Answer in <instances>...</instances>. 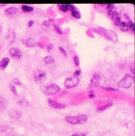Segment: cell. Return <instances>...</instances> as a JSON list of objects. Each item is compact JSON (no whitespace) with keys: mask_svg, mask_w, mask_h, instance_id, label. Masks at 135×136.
<instances>
[{"mask_svg":"<svg viewBox=\"0 0 135 136\" xmlns=\"http://www.w3.org/2000/svg\"><path fill=\"white\" fill-rule=\"evenodd\" d=\"M87 116L83 114H78L73 116H69L65 118V120L69 124L73 125L83 124L87 121Z\"/></svg>","mask_w":135,"mask_h":136,"instance_id":"obj_1","label":"cell"},{"mask_svg":"<svg viewBox=\"0 0 135 136\" xmlns=\"http://www.w3.org/2000/svg\"><path fill=\"white\" fill-rule=\"evenodd\" d=\"M134 82V76L127 74L123 78L118 82L117 86L121 88L128 89L131 87Z\"/></svg>","mask_w":135,"mask_h":136,"instance_id":"obj_2","label":"cell"},{"mask_svg":"<svg viewBox=\"0 0 135 136\" xmlns=\"http://www.w3.org/2000/svg\"><path fill=\"white\" fill-rule=\"evenodd\" d=\"M32 77L34 81L37 84L43 83L47 78V73L44 70L36 69L32 72Z\"/></svg>","mask_w":135,"mask_h":136,"instance_id":"obj_3","label":"cell"},{"mask_svg":"<svg viewBox=\"0 0 135 136\" xmlns=\"http://www.w3.org/2000/svg\"><path fill=\"white\" fill-rule=\"evenodd\" d=\"M42 90L43 93L46 96L55 95L61 90L60 88L57 84L54 83H50L43 86Z\"/></svg>","mask_w":135,"mask_h":136,"instance_id":"obj_4","label":"cell"},{"mask_svg":"<svg viewBox=\"0 0 135 136\" xmlns=\"http://www.w3.org/2000/svg\"><path fill=\"white\" fill-rule=\"evenodd\" d=\"M80 82V79L75 76H71L66 79L64 81V87L66 89H71L76 87Z\"/></svg>","mask_w":135,"mask_h":136,"instance_id":"obj_5","label":"cell"},{"mask_svg":"<svg viewBox=\"0 0 135 136\" xmlns=\"http://www.w3.org/2000/svg\"><path fill=\"white\" fill-rule=\"evenodd\" d=\"M101 76L98 74L93 75L90 80L88 89L90 90H92L98 87L101 81Z\"/></svg>","mask_w":135,"mask_h":136,"instance_id":"obj_6","label":"cell"},{"mask_svg":"<svg viewBox=\"0 0 135 136\" xmlns=\"http://www.w3.org/2000/svg\"><path fill=\"white\" fill-rule=\"evenodd\" d=\"M5 13L7 16L12 18L18 16L20 14V11L17 8L12 6L6 8L5 10Z\"/></svg>","mask_w":135,"mask_h":136,"instance_id":"obj_7","label":"cell"},{"mask_svg":"<svg viewBox=\"0 0 135 136\" xmlns=\"http://www.w3.org/2000/svg\"><path fill=\"white\" fill-rule=\"evenodd\" d=\"M48 102L49 106L54 109L61 110L64 109L66 107V105L65 104L57 102L52 99H48Z\"/></svg>","mask_w":135,"mask_h":136,"instance_id":"obj_8","label":"cell"},{"mask_svg":"<svg viewBox=\"0 0 135 136\" xmlns=\"http://www.w3.org/2000/svg\"><path fill=\"white\" fill-rule=\"evenodd\" d=\"M9 54L11 57L15 59H20L22 56V53L20 49L15 47H13L9 50Z\"/></svg>","mask_w":135,"mask_h":136,"instance_id":"obj_9","label":"cell"},{"mask_svg":"<svg viewBox=\"0 0 135 136\" xmlns=\"http://www.w3.org/2000/svg\"><path fill=\"white\" fill-rule=\"evenodd\" d=\"M8 115L9 117L13 119H19L22 117V113L20 110L12 108L9 111Z\"/></svg>","mask_w":135,"mask_h":136,"instance_id":"obj_10","label":"cell"},{"mask_svg":"<svg viewBox=\"0 0 135 136\" xmlns=\"http://www.w3.org/2000/svg\"><path fill=\"white\" fill-rule=\"evenodd\" d=\"M10 59L8 57H4L0 60V69L4 70L6 69L10 62Z\"/></svg>","mask_w":135,"mask_h":136,"instance_id":"obj_11","label":"cell"},{"mask_svg":"<svg viewBox=\"0 0 135 136\" xmlns=\"http://www.w3.org/2000/svg\"><path fill=\"white\" fill-rule=\"evenodd\" d=\"M8 102L4 97L0 96V111H2L7 107Z\"/></svg>","mask_w":135,"mask_h":136,"instance_id":"obj_12","label":"cell"},{"mask_svg":"<svg viewBox=\"0 0 135 136\" xmlns=\"http://www.w3.org/2000/svg\"><path fill=\"white\" fill-rule=\"evenodd\" d=\"M116 17L114 19L113 23L115 26L118 27L120 25L121 22V16L119 13L115 10V13Z\"/></svg>","mask_w":135,"mask_h":136,"instance_id":"obj_13","label":"cell"},{"mask_svg":"<svg viewBox=\"0 0 135 136\" xmlns=\"http://www.w3.org/2000/svg\"><path fill=\"white\" fill-rule=\"evenodd\" d=\"M119 28L121 31L124 32H126L129 30V26L128 25V24L124 21L121 22L119 25Z\"/></svg>","mask_w":135,"mask_h":136,"instance_id":"obj_14","label":"cell"},{"mask_svg":"<svg viewBox=\"0 0 135 136\" xmlns=\"http://www.w3.org/2000/svg\"><path fill=\"white\" fill-rule=\"evenodd\" d=\"M25 45L28 48H32L35 46V42L32 38H28L26 39L25 42Z\"/></svg>","mask_w":135,"mask_h":136,"instance_id":"obj_15","label":"cell"},{"mask_svg":"<svg viewBox=\"0 0 135 136\" xmlns=\"http://www.w3.org/2000/svg\"><path fill=\"white\" fill-rule=\"evenodd\" d=\"M113 103L112 102H110L109 103H107L106 105H105L103 107H100L97 108V110L99 112H101V111H104L107 109H109L110 108L113 106Z\"/></svg>","mask_w":135,"mask_h":136,"instance_id":"obj_16","label":"cell"},{"mask_svg":"<svg viewBox=\"0 0 135 136\" xmlns=\"http://www.w3.org/2000/svg\"><path fill=\"white\" fill-rule=\"evenodd\" d=\"M22 9L25 12H29L33 11L34 10L32 6L26 5H22Z\"/></svg>","mask_w":135,"mask_h":136,"instance_id":"obj_17","label":"cell"},{"mask_svg":"<svg viewBox=\"0 0 135 136\" xmlns=\"http://www.w3.org/2000/svg\"><path fill=\"white\" fill-rule=\"evenodd\" d=\"M45 63L47 64H53L55 62L54 59L50 56H46L44 59Z\"/></svg>","mask_w":135,"mask_h":136,"instance_id":"obj_18","label":"cell"},{"mask_svg":"<svg viewBox=\"0 0 135 136\" xmlns=\"http://www.w3.org/2000/svg\"><path fill=\"white\" fill-rule=\"evenodd\" d=\"M8 87L10 89L13 94H14L15 95H17V92L16 88L13 84L12 83H9L8 84Z\"/></svg>","mask_w":135,"mask_h":136,"instance_id":"obj_19","label":"cell"},{"mask_svg":"<svg viewBox=\"0 0 135 136\" xmlns=\"http://www.w3.org/2000/svg\"><path fill=\"white\" fill-rule=\"evenodd\" d=\"M15 37V33L14 31L12 30L10 31L8 33V38L10 39V41H14Z\"/></svg>","mask_w":135,"mask_h":136,"instance_id":"obj_20","label":"cell"},{"mask_svg":"<svg viewBox=\"0 0 135 136\" xmlns=\"http://www.w3.org/2000/svg\"><path fill=\"white\" fill-rule=\"evenodd\" d=\"M71 14L73 17L76 19H79L81 18V15L80 13L76 10H74L72 12Z\"/></svg>","mask_w":135,"mask_h":136,"instance_id":"obj_21","label":"cell"},{"mask_svg":"<svg viewBox=\"0 0 135 136\" xmlns=\"http://www.w3.org/2000/svg\"><path fill=\"white\" fill-rule=\"evenodd\" d=\"M58 6L59 10L62 12L65 13L68 12V10L65 5H58Z\"/></svg>","mask_w":135,"mask_h":136,"instance_id":"obj_22","label":"cell"},{"mask_svg":"<svg viewBox=\"0 0 135 136\" xmlns=\"http://www.w3.org/2000/svg\"><path fill=\"white\" fill-rule=\"evenodd\" d=\"M107 15L108 17L111 19H113L114 18L115 14L114 12L112 10H109L107 11Z\"/></svg>","mask_w":135,"mask_h":136,"instance_id":"obj_23","label":"cell"},{"mask_svg":"<svg viewBox=\"0 0 135 136\" xmlns=\"http://www.w3.org/2000/svg\"><path fill=\"white\" fill-rule=\"evenodd\" d=\"M12 82L15 85H17V86H22V83H21L19 79L15 78V77L13 78L12 79Z\"/></svg>","mask_w":135,"mask_h":136,"instance_id":"obj_24","label":"cell"},{"mask_svg":"<svg viewBox=\"0 0 135 136\" xmlns=\"http://www.w3.org/2000/svg\"><path fill=\"white\" fill-rule=\"evenodd\" d=\"M128 25L129 26V29H130L131 31L134 32L135 30V28H134V24L133 22L131 20L128 21Z\"/></svg>","mask_w":135,"mask_h":136,"instance_id":"obj_25","label":"cell"},{"mask_svg":"<svg viewBox=\"0 0 135 136\" xmlns=\"http://www.w3.org/2000/svg\"><path fill=\"white\" fill-rule=\"evenodd\" d=\"M66 6L67 7V9L69 11L71 12L75 10V8L73 5H71V4H66Z\"/></svg>","mask_w":135,"mask_h":136,"instance_id":"obj_26","label":"cell"},{"mask_svg":"<svg viewBox=\"0 0 135 136\" xmlns=\"http://www.w3.org/2000/svg\"><path fill=\"white\" fill-rule=\"evenodd\" d=\"M73 60H74V63L75 65L77 66H79L80 65L79 59L78 58V57L77 56H74L73 58Z\"/></svg>","mask_w":135,"mask_h":136,"instance_id":"obj_27","label":"cell"},{"mask_svg":"<svg viewBox=\"0 0 135 136\" xmlns=\"http://www.w3.org/2000/svg\"><path fill=\"white\" fill-rule=\"evenodd\" d=\"M54 28L55 29V30L57 31V32L59 33L60 34H63V32H62V31H61L60 28L59 27L58 25H54Z\"/></svg>","mask_w":135,"mask_h":136,"instance_id":"obj_28","label":"cell"},{"mask_svg":"<svg viewBox=\"0 0 135 136\" xmlns=\"http://www.w3.org/2000/svg\"><path fill=\"white\" fill-rule=\"evenodd\" d=\"M114 8V4H107L106 6L107 10H112Z\"/></svg>","mask_w":135,"mask_h":136,"instance_id":"obj_29","label":"cell"},{"mask_svg":"<svg viewBox=\"0 0 135 136\" xmlns=\"http://www.w3.org/2000/svg\"><path fill=\"white\" fill-rule=\"evenodd\" d=\"M46 48H47V51L49 52H51L52 50H53L54 49L53 45L52 44H48V45H47Z\"/></svg>","mask_w":135,"mask_h":136,"instance_id":"obj_30","label":"cell"},{"mask_svg":"<svg viewBox=\"0 0 135 136\" xmlns=\"http://www.w3.org/2000/svg\"><path fill=\"white\" fill-rule=\"evenodd\" d=\"M59 49H60V51L62 53V54H63L65 56H67L68 54H67V52L65 51V49L61 47H59Z\"/></svg>","mask_w":135,"mask_h":136,"instance_id":"obj_31","label":"cell"},{"mask_svg":"<svg viewBox=\"0 0 135 136\" xmlns=\"http://www.w3.org/2000/svg\"><path fill=\"white\" fill-rule=\"evenodd\" d=\"M53 21L52 20H49L48 21H44L42 23V25L46 26H50V22Z\"/></svg>","mask_w":135,"mask_h":136,"instance_id":"obj_32","label":"cell"},{"mask_svg":"<svg viewBox=\"0 0 135 136\" xmlns=\"http://www.w3.org/2000/svg\"><path fill=\"white\" fill-rule=\"evenodd\" d=\"M71 136H87V135L84 133L82 132H77L74 134H72Z\"/></svg>","mask_w":135,"mask_h":136,"instance_id":"obj_33","label":"cell"},{"mask_svg":"<svg viewBox=\"0 0 135 136\" xmlns=\"http://www.w3.org/2000/svg\"><path fill=\"white\" fill-rule=\"evenodd\" d=\"M130 69L133 74L134 75V63H131L130 65Z\"/></svg>","mask_w":135,"mask_h":136,"instance_id":"obj_34","label":"cell"},{"mask_svg":"<svg viewBox=\"0 0 135 136\" xmlns=\"http://www.w3.org/2000/svg\"><path fill=\"white\" fill-rule=\"evenodd\" d=\"M81 74V71L80 69L78 70H76L75 72H74V76H77V77H78V76L80 75Z\"/></svg>","mask_w":135,"mask_h":136,"instance_id":"obj_35","label":"cell"},{"mask_svg":"<svg viewBox=\"0 0 135 136\" xmlns=\"http://www.w3.org/2000/svg\"><path fill=\"white\" fill-rule=\"evenodd\" d=\"M102 88L105 90H107L109 91H116L118 90L114 88H111V87H102Z\"/></svg>","mask_w":135,"mask_h":136,"instance_id":"obj_36","label":"cell"},{"mask_svg":"<svg viewBox=\"0 0 135 136\" xmlns=\"http://www.w3.org/2000/svg\"><path fill=\"white\" fill-rule=\"evenodd\" d=\"M124 18L126 19L128 21L130 20V17H129V15L127 13H125L124 14Z\"/></svg>","mask_w":135,"mask_h":136,"instance_id":"obj_37","label":"cell"},{"mask_svg":"<svg viewBox=\"0 0 135 136\" xmlns=\"http://www.w3.org/2000/svg\"><path fill=\"white\" fill-rule=\"evenodd\" d=\"M34 21L32 20H29L28 22V27H31L32 25H33Z\"/></svg>","mask_w":135,"mask_h":136,"instance_id":"obj_38","label":"cell"},{"mask_svg":"<svg viewBox=\"0 0 135 136\" xmlns=\"http://www.w3.org/2000/svg\"><path fill=\"white\" fill-rule=\"evenodd\" d=\"M88 97L91 99L94 98H95V95L94 94V93H90L89 95L88 96Z\"/></svg>","mask_w":135,"mask_h":136,"instance_id":"obj_39","label":"cell"},{"mask_svg":"<svg viewBox=\"0 0 135 136\" xmlns=\"http://www.w3.org/2000/svg\"><path fill=\"white\" fill-rule=\"evenodd\" d=\"M106 5V4H101V5L102 6H104L105 5Z\"/></svg>","mask_w":135,"mask_h":136,"instance_id":"obj_40","label":"cell"},{"mask_svg":"<svg viewBox=\"0 0 135 136\" xmlns=\"http://www.w3.org/2000/svg\"></svg>","mask_w":135,"mask_h":136,"instance_id":"obj_41","label":"cell"}]
</instances>
